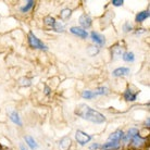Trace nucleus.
<instances>
[{
    "label": "nucleus",
    "instance_id": "nucleus-8",
    "mask_svg": "<svg viewBox=\"0 0 150 150\" xmlns=\"http://www.w3.org/2000/svg\"><path fill=\"white\" fill-rule=\"evenodd\" d=\"M72 146V140L70 137H62L59 140V148L60 150H69Z\"/></svg>",
    "mask_w": 150,
    "mask_h": 150
},
{
    "label": "nucleus",
    "instance_id": "nucleus-29",
    "mask_svg": "<svg viewBox=\"0 0 150 150\" xmlns=\"http://www.w3.org/2000/svg\"><path fill=\"white\" fill-rule=\"evenodd\" d=\"M20 149H21V150H28L27 148H25V146H24V145H20Z\"/></svg>",
    "mask_w": 150,
    "mask_h": 150
},
{
    "label": "nucleus",
    "instance_id": "nucleus-30",
    "mask_svg": "<svg viewBox=\"0 0 150 150\" xmlns=\"http://www.w3.org/2000/svg\"><path fill=\"white\" fill-rule=\"evenodd\" d=\"M146 126H147V127H149V117L146 120Z\"/></svg>",
    "mask_w": 150,
    "mask_h": 150
},
{
    "label": "nucleus",
    "instance_id": "nucleus-5",
    "mask_svg": "<svg viewBox=\"0 0 150 150\" xmlns=\"http://www.w3.org/2000/svg\"><path fill=\"white\" fill-rule=\"evenodd\" d=\"M70 32L72 34L75 35V36H79V37L85 39V38L88 37V33H87L86 30H83L82 27H77V26H72L70 28Z\"/></svg>",
    "mask_w": 150,
    "mask_h": 150
},
{
    "label": "nucleus",
    "instance_id": "nucleus-13",
    "mask_svg": "<svg viewBox=\"0 0 150 150\" xmlns=\"http://www.w3.org/2000/svg\"><path fill=\"white\" fill-rule=\"evenodd\" d=\"M124 99L126 100V101H135L136 98H137V93H133L132 91V89H129V88H127V89L124 91V95H123Z\"/></svg>",
    "mask_w": 150,
    "mask_h": 150
},
{
    "label": "nucleus",
    "instance_id": "nucleus-11",
    "mask_svg": "<svg viewBox=\"0 0 150 150\" xmlns=\"http://www.w3.org/2000/svg\"><path fill=\"white\" fill-rule=\"evenodd\" d=\"M129 74V69L128 68H117L115 69L114 71L112 72V75L115 76V77H121V76H126V75Z\"/></svg>",
    "mask_w": 150,
    "mask_h": 150
},
{
    "label": "nucleus",
    "instance_id": "nucleus-17",
    "mask_svg": "<svg viewBox=\"0 0 150 150\" xmlns=\"http://www.w3.org/2000/svg\"><path fill=\"white\" fill-rule=\"evenodd\" d=\"M44 24H45L46 27L52 30L54 24H56V19L52 18V16H50V15H48V16H46L45 19H44Z\"/></svg>",
    "mask_w": 150,
    "mask_h": 150
},
{
    "label": "nucleus",
    "instance_id": "nucleus-22",
    "mask_svg": "<svg viewBox=\"0 0 150 150\" xmlns=\"http://www.w3.org/2000/svg\"><path fill=\"white\" fill-rule=\"evenodd\" d=\"M122 58L125 62H134L135 61V54L133 52H124L122 54Z\"/></svg>",
    "mask_w": 150,
    "mask_h": 150
},
{
    "label": "nucleus",
    "instance_id": "nucleus-3",
    "mask_svg": "<svg viewBox=\"0 0 150 150\" xmlns=\"http://www.w3.org/2000/svg\"><path fill=\"white\" fill-rule=\"evenodd\" d=\"M91 138H93V137L90 135H88L85 132L79 131V129H77L76 133H75V139H76L77 144L81 145V146H85L86 144H88L90 140H91Z\"/></svg>",
    "mask_w": 150,
    "mask_h": 150
},
{
    "label": "nucleus",
    "instance_id": "nucleus-9",
    "mask_svg": "<svg viewBox=\"0 0 150 150\" xmlns=\"http://www.w3.org/2000/svg\"><path fill=\"white\" fill-rule=\"evenodd\" d=\"M120 147V142H107L100 148H101V150H119Z\"/></svg>",
    "mask_w": 150,
    "mask_h": 150
},
{
    "label": "nucleus",
    "instance_id": "nucleus-28",
    "mask_svg": "<svg viewBox=\"0 0 150 150\" xmlns=\"http://www.w3.org/2000/svg\"><path fill=\"white\" fill-rule=\"evenodd\" d=\"M100 147H101V146H100L99 144L96 143V144H93V145H91V146L89 147V149L90 150H97V149H99Z\"/></svg>",
    "mask_w": 150,
    "mask_h": 150
},
{
    "label": "nucleus",
    "instance_id": "nucleus-6",
    "mask_svg": "<svg viewBox=\"0 0 150 150\" xmlns=\"http://www.w3.org/2000/svg\"><path fill=\"white\" fill-rule=\"evenodd\" d=\"M90 38L94 41L95 44H97L99 46H103L105 44V36H102L101 34H99L97 32H91L90 33Z\"/></svg>",
    "mask_w": 150,
    "mask_h": 150
},
{
    "label": "nucleus",
    "instance_id": "nucleus-25",
    "mask_svg": "<svg viewBox=\"0 0 150 150\" xmlns=\"http://www.w3.org/2000/svg\"><path fill=\"white\" fill-rule=\"evenodd\" d=\"M82 97L84 98V99H93V98L95 97L94 96V93H93V90H84L82 93Z\"/></svg>",
    "mask_w": 150,
    "mask_h": 150
},
{
    "label": "nucleus",
    "instance_id": "nucleus-14",
    "mask_svg": "<svg viewBox=\"0 0 150 150\" xmlns=\"http://www.w3.org/2000/svg\"><path fill=\"white\" fill-rule=\"evenodd\" d=\"M149 11L148 10H145V11H142V12H138L135 16V21L137 23H143L144 21H146L148 18H149Z\"/></svg>",
    "mask_w": 150,
    "mask_h": 150
},
{
    "label": "nucleus",
    "instance_id": "nucleus-24",
    "mask_svg": "<svg viewBox=\"0 0 150 150\" xmlns=\"http://www.w3.org/2000/svg\"><path fill=\"white\" fill-rule=\"evenodd\" d=\"M87 53H88L90 57L97 56L98 53H99V48L96 47V46H89L88 49H87Z\"/></svg>",
    "mask_w": 150,
    "mask_h": 150
},
{
    "label": "nucleus",
    "instance_id": "nucleus-7",
    "mask_svg": "<svg viewBox=\"0 0 150 150\" xmlns=\"http://www.w3.org/2000/svg\"><path fill=\"white\" fill-rule=\"evenodd\" d=\"M137 134H138V129H137V128H135V127L129 128V129L127 131V133H126V134H124L123 138H122L123 139V143L128 144L132 140V138H133L135 135H137Z\"/></svg>",
    "mask_w": 150,
    "mask_h": 150
},
{
    "label": "nucleus",
    "instance_id": "nucleus-4",
    "mask_svg": "<svg viewBox=\"0 0 150 150\" xmlns=\"http://www.w3.org/2000/svg\"><path fill=\"white\" fill-rule=\"evenodd\" d=\"M79 24H81V26H82L83 30H86V28H89V27L91 26L93 20H91V18H90L88 14L83 13V14L79 16Z\"/></svg>",
    "mask_w": 150,
    "mask_h": 150
},
{
    "label": "nucleus",
    "instance_id": "nucleus-26",
    "mask_svg": "<svg viewBox=\"0 0 150 150\" xmlns=\"http://www.w3.org/2000/svg\"><path fill=\"white\" fill-rule=\"evenodd\" d=\"M132 30H133V26H132V24H129L128 22H126L123 25V30L125 33H128V32H131Z\"/></svg>",
    "mask_w": 150,
    "mask_h": 150
},
{
    "label": "nucleus",
    "instance_id": "nucleus-2",
    "mask_svg": "<svg viewBox=\"0 0 150 150\" xmlns=\"http://www.w3.org/2000/svg\"><path fill=\"white\" fill-rule=\"evenodd\" d=\"M27 40H28V45H30V48L38 49V50H44V51L48 50L47 45H45L33 32H30V33H28V35H27Z\"/></svg>",
    "mask_w": 150,
    "mask_h": 150
},
{
    "label": "nucleus",
    "instance_id": "nucleus-10",
    "mask_svg": "<svg viewBox=\"0 0 150 150\" xmlns=\"http://www.w3.org/2000/svg\"><path fill=\"white\" fill-rule=\"evenodd\" d=\"M124 136V132L121 131V129H117V131L113 132L110 134V136L108 137V142H121V139L123 138Z\"/></svg>",
    "mask_w": 150,
    "mask_h": 150
},
{
    "label": "nucleus",
    "instance_id": "nucleus-12",
    "mask_svg": "<svg viewBox=\"0 0 150 150\" xmlns=\"http://www.w3.org/2000/svg\"><path fill=\"white\" fill-rule=\"evenodd\" d=\"M132 145L135 147V148H140V147H143L145 145V139L143 137H140V136L137 134L135 135L133 138H132Z\"/></svg>",
    "mask_w": 150,
    "mask_h": 150
},
{
    "label": "nucleus",
    "instance_id": "nucleus-18",
    "mask_svg": "<svg viewBox=\"0 0 150 150\" xmlns=\"http://www.w3.org/2000/svg\"><path fill=\"white\" fill-rule=\"evenodd\" d=\"M71 15H72V10L69 9V8H65V9H63V10L60 12V19L62 20V21H68V20L71 18Z\"/></svg>",
    "mask_w": 150,
    "mask_h": 150
},
{
    "label": "nucleus",
    "instance_id": "nucleus-21",
    "mask_svg": "<svg viewBox=\"0 0 150 150\" xmlns=\"http://www.w3.org/2000/svg\"><path fill=\"white\" fill-rule=\"evenodd\" d=\"M64 28H65V24L62 21H56V24H54L52 30L58 32V33H62V32H64Z\"/></svg>",
    "mask_w": 150,
    "mask_h": 150
},
{
    "label": "nucleus",
    "instance_id": "nucleus-27",
    "mask_svg": "<svg viewBox=\"0 0 150 150\" xmlns=\"http://www.w3.org/2000/svg\"><path fill=\"white\" fill-rule=\"evenodd\" d=\"M124 4L123 0H112V4L114 7H122Z\"/></svg>",
    "mask_w": 150,
    "mask_h": 150
},
{
    "label": "nucleus",
    "instance_id": "nucleus-23",
    "mask_svg": "<svg viewBox=\"0 0 150 150\" xmlns=\"http://www.w3.org/2000/svg\"><path fill=\"white\" fill-rule=\"evenodd\" d=\"M34 4H35V2L33 1V0L27 1L26 4H25V6H23V7L21 8V12H22V13H26V12H28L32 8L34 7Z\"/></svg>",
    "mask_w": 150,
    "mask_h": 150
},
{
    "label": "nucleus",
    "instance_id": "nucleus-15",
    "mask_svg": "<svg viewBox=\"0 0 150 150\" xmlns=\"http://www.w3.org/2000/svg\"><path fill=\"white\" fill-rule=\"evenodd\" d=\"M10 120L13 122L14 124H16V125H19V126H22V121H21V117H20L19 113L16 112V111H12V112H10Z\"/></svg>",
    "mask_w": 150,
    "mask_h": 150
},
{
    "label": "nucleus",
    "instance_id": "nucleus-1",
    "mask_svg": "<svg viewBox=\"0 0 150 150\" xmlns=\"http://www.w3.org/2000/svg\"><path fill=\"white\" fill-rule=\"evenodd\" d=\"M75 114L79 116L83 120L89 121L91 123L95 124H102L105 122V116L100 113L97 110L90 108L89 105H87L86 103H79L76 108H75Z\"/></svg>",
    "mask_w": 150,
    "mask_h": 150
},
{
    "label": "nucleus",
    "instance_id": "nucleus-20",
    "mask_svg": "<svg viewBox=\"0 0 150 150\" xmlns=\"http://www.w3.org/2000/svg\"><path fill=\"white\" fill-rule=\"evenodd\" d=\"M108 91H109V89H108L107 87H105V86L98 87V88H96L95 90H93V93H94L95 97H96V96H102V95H107V94H108Z\"/></svg>",
    "mask_w": 150,
    "mask_h": 150
},
{
    "label": "nucleus",
    "instance_id": "nucleus-16",
    "mask_svg": "<svg viewBox=\"0 0 150 150\" xmlns=\"http://www.w3.org/2000/svg\"><path fill=\"white\" fill-rule=\"evenodd\" d=\"M24 139H25V142H26V144L28 145V147H30L32 150H35V149H37V143H36V140H35L32 136H25L24 137Z\"/></svg>",
    "mask_w": 150,
    "mask_h": 150
},
{
    "label": "nucleus",
    "instance_id": "nucleus-19",
    "mask_svg": "<svg viewBox=\"0 0 150 150\" xmlns=\"http://www.w3.org/2000/svg\"><path fill=\"white\" fill-rule=\"evenodd\" d=\"M123 54V51H122V48L119 47V46H114L111 49V56H112L113 59H116Z\"/></svg>",
    "mask_w": 150,
    "mask_h": 150
}]
</instances>
